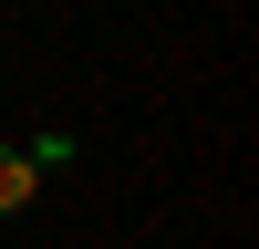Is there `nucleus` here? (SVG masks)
<instances>
[{
  "label": "nucleus",
  "instance_id": "nucleus-1",
  "mask_svg": "<svg viewBox=\"0 0 259 249\" xmlns=\"http://www.w3.org/2000/svg\"><path fill=\"white\" fill-rule=\"evenodd\" d=\"M41 197V156L31 145H0V208H31Z\"/></svg>",
  "mask_w": 259,
  "mask_h": 249
}]
</instances>
